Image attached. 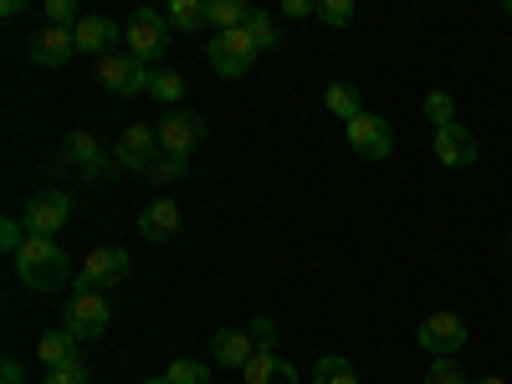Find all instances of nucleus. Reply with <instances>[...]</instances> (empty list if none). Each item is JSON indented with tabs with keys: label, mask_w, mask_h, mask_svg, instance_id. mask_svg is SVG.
<instances>
[{
	"label": "nucleus",
	"mask_w": 512,
	"mask_h": 384,
	"mask_svg": "<svg viewBox=\"0 0 512 384\" xmlns=\"http://www.w3.org/2000/svg\"><path fill=\"white\" fill-rule=\"evenodd\" d=\"M16 277H21V287H31V292H57V287H67L72 282V256L57 246V241H41V236H31L16 256Z\"/></svg>",
	"instance_id": "f257e3e1"
},
{
	"label": "nucleus",
	"mask_w": 512,
	"mask_h": 384,
	"mask_svg": "<svg viewBox=\"0 0 512 384\" xmlns=\"http://www.w3.org/2000/svg\"><path fill=\"white\" fill-rule=\"evenodd\" d=\"M123 41H128V57H139L144 67L159 62L169 52V16L154 11V6H139L134 16H128V26H123Z\"/></svg>",
	"instance_id": "f03ea898"
},
{
	"label": "nucleus",
	"mask_w": 512,
	"mask_h": 384,
	"mask_svg": "<svg viewBox=\"0 0 512 384\" xmlns=\"http://www.w3.org/2000/svg\"><path fill=\"white\" fill-rule=\"evenodd\" d=\"M108 323H113L108 292H72V303H67V313H62V328L77 338V344H88V338H103Z\"/></svg>",
	"instance_id": "7ed1b4c3"
},
{
	"label": "nucleus",
	"mask_w": 512,
	"mask_h": 384,
	"mask_svg": "<svg viewBox=\"0 0 512 384\" xmlns=\"http://www.w3.org/2000/svg\"><path fill=\"white\" fill-rule=\"evenodd\" d=\"M67 216H72V195L67 190H36L26 200V210H21V226H26V236L52 241L67 226Z\"/></svg>",
	"instance_id": "20e7f679"
},
{
	"label": "nucleus",
	"mask_w": 512,
	"mask_h": 384,
	"mask_svg": "<svg viewBox=\"0 0 512 384\" xmlns=\"http://www.w3.org/2000/svg\"><path fill=\"white\" fill-rule=\"evenodd\" d=\"M415 344L431 354V359H456L466 349V318L461 313H431L420 328H415Z\"/></svg>",
	"instance_id": "39448f33"
},
{
	"label": "nucleus",
	"mask_w": 512,
	"mask_h": 384,
	"mask_svg": "<svg viewBox=\"0 0 512 384\" xmlns=\"http://www.w3.org/2000/svg\"><path fill=\"white\" fill-rule=\"evenodd\" d=\"M128 251L123 246H93L88 251V262H82V272H77V292H103V287H118L123 277H128Z\"/></svg>",
	"instance_id": "423d86ee"
},
{
	"label": "nucleus",
	"mask_w": 512,
	"mask_h": 384,
	"mask_svg": "<svg viewBox=\"0 0 512 384\" xmlns=\"http://www.w3.org/2000/svg\"><path fill=\"white\" fill-rule=\"evenodd\" d=\"M205 52H210V67H216L221 77H246L251 62H256V47H251L246 26L241 31H216L205 41Z\"/></svg>",
	"instance_id": "0eeeda50"
},
{
	"label": "nucleus",
	"mask_w": 512,
	"mask_h": 384,
	"mask_svg": "<svg viewBox=\"0 0 512 384\" xmlns=\"http://www.w3.org/2000/svg\"><path fill=\"white\" fill-rule=\"evenodd\" d=\"M98 82L118 98H134V93H149V67L128 52H108V57H98Z\"/></svg>",
	"instance_id": "6e6552de"
},
{
	"label": "nucleus",
	"mask_w": 512,
	"mask_h": 384,
	"mask_svg": "<svg viewBox=\"0 0 512 384\" xmlns=\"http://www.w3.org/2000/svg\"><path fill=\"white\" fill-rule=\"evenodd\" d=\"M154 154H159V123H128L113 144V164L139 169V175L154 164Z\"/></svg>",
	"instance_id": "1a4fd4ad"
},
{
	"label": "nucleus",
	"mask_w": 512,
	"mask_h": 384,
	"mask_svg": "<svg viewBox=\"0 0 512 384\" xmlns=\"http://www.w3.org/2000/svg\"><path fill=\"white\" fill-rule=\"evenodd\" d=\"M205 139V118L200 113H185V108H169L159 118V149L164 154H195V144Z\"/></svg>",
	"instance_id": "9d476101"
},
{
	"label": "nucleus",
	"mask_w": 512,
	"mask_h": 384,
	"mask_svg": "<svg viewBox=\"0 0 512 384\" xmlns=\"http://www.w3.org/2000/svg\"><path fill=\"white\" fill-rule=\"evenodd\" d=\"M344 128H349L354 154H364V159H390V154H395V128L384 123L379 113H359V118L344 123Z\"/></svg>",
	"instance_id": "9b49d317"
},
{
	"label": "nucleus",
	"mask_w": 512,
	"mask_h": 384,
	"mask_svg": "<svg viewBox=\"0 0 512 384\" xmlns=\"http://www.w3.org/2000/svg\"><path fill=\"white\" fill-rule=\"evenodd\" d=\"M477 134L466 123H446V128H436V159L446 164V169H472L477 164Z\"/></svg>",
	"instance_id": "f8f14e48"
},
{
	"label": "nucleus",
	"mask_w": 512,
	"mask_h": 384,
	"mask_svg": "<svg viewBox=\"0 0 512 384\" xmlns=\"http://www.w3.org/2000/svg\"><path fill=\"white\" fill-rule=\"evenodd\" d=\"M26 52H31L36 67H62V62H72V52H77V36L62 31V26H41V31L26 41Z\"/></svg>",
	"instance_id": "ddd939ff"
},
{
	"label": "nucleus",
	"mask_w": 512,
	"mask_h": 384,
	"mask_svg": "<svg viewBox=\"0 0 512 384\" xmlns=\"http://www.w3.org/2000/svg\"><path fill=\"white\" fill-rule=\"evenodd\" d=\"M139 236H144V241H175V236H180V205L169 200V195L149 200V205L139 210Z\"/></svg>",
	"instance_id": "4468645a"
},
{
	"label": "nucleus",
	"mask_w": 512,
	"mask_h": 384,
	"mask_svg": "<svg viewBox=\"0 0 512 384\" xmlns=\"http://www.w3.org/2000/svg\"><path fill=\"white\" fill-rule=\"evenodd\" d=\"M251 354H256V344H251V333H246V328H221V333H216V344H210V359H216L221 369H246Z\"/></svg>",
	"instance_id": "2eb2a0df"
},
{
	"label": "nucleus",
	"mask_w": 512,
	"mask_h": 384,
	"mask_svg": "<svg viewBox=\"0 0 512 384\" xmlns=\"http://www.w3.org/2000/svg\"><path fill=\"white\" fill-rule=\"evenodd\" d=\"M72 36H77V52H98V57H108L113 41H123V26H118L113 16H82V26H77Z\"/></svg>",
	"instance_id": "dca6fc26"
},
{
	"label": "nucleus",
	"mask_w": 512,
	"mask_h": 384,
	"mask_svg": "<svg viewBox=\"0 0 512 384\" xmlns=\"http://www.w3.org/2000/svg\"><path fill=\"white\" fill-rule=\"evenodd\" d=\"M62 154H67V159H72V164L82 169V175H93V180H98V175H103V169L113 164V159L103 154V144H98L93 134H82V128H77V134H67V144H62Z\"/></svg>",
	"instance_id": "f3484780"
},
{
	"label": "nucleus",
	"mask_w": 512,
	"mask_h": 384,
	"mask_svg": "<svg viewBox=\"0 0 512 384\" xmlns=\"http://www.w3.org/2000/svg\"><path fill=\"white\" fill-rule=\"evenodd\" d=\"M241 384H297V369H292L287 359H277V354H262V349H256L251 364L241 369Z\"/></svg>",
	"instance_id": "a211bd4d"
},
{
	"label": "nucleus",
	"mask_w": 512,
	"mask_h": 384,
	"mask_svg": "<svg viewBox=\"0 0 512 384\" xmlns=\"http://www.w3.org/2000/svg\"><path fill=\"white\" fill-rule=\"evenodd\" d=\"M36 359L47 364V369H57V364H67V359H77V338L67 333V328H52L47 338L36 344Z\"/></svg>",
	"instance_id": "6ab92c4d"
},
{
	"label": "nucleus",
	"mask_w": 512,
	"mask_h": 384,
	"mask_svg": "<svg viewBox=\"0 0 512 384\" xmlns=\"http://www.w3.org/2000/svg\"><path fill=\"white\" fill-rule=\"evenodd\" d=\"M246 36H251V47H256V52H272L277 41H282L277 16H272V11H262V6H251V16H246Z\"/></svg>",
	"instance_id": "aec40b11"
},
{
	"label": "nucleus",
	"mask_w": 512,
	"mask_h": 384,
	"mask_svg": "<svg viewBox=\"0 0 512 384\" xmlns=\"http://www.w3.org/2000/svg\"><path fill=\"white\" fill-rule=\"evenodd\" d=\"M185 175H190V159H185V154H164V149H159L154 164L144 169L149 185H175V180H185Z\"/></svg>",
	"instance_id": "412c9836"
},
{
	"label": "nucleus",
	"mask_w": 512,
	"mask_h": 384,
	"mask_svg": "<svg viewBox=\"0 0 512 384\" xmlns=\"http://www.w3.org/2000/svg\"><path fill=\"white\" fill-rule=\"evenodd\" d=\"M313 384H359V369L344 354H323L313 369Z\"/></svg>",
	"instance_id": "4be33fe9"
},
{
	"label": "nucleus",
	"mask_w": 512,
	"mask_h": 384,
	"mask_svg": "<svg viewBox=\"0 0 512 384\" xmlns=\"http://www.w3.org/2000/svg\"><path fill=\"white\" fill-rule=\"evenodd\" d=\"M323 103H328L333 118H344V123H354V118L364 113V108H359V93L349 88V82H333V88L323 93Z\"/></svg>",
	"instance_id": "5701e85b"
},
{
	"label": "nucleus",
	"mask_w": 512,
	"mask_h": 384,
	"mask_svg": "<svg viewBox=\"0 0 512 384\" xmlns=\"http://www.w3.org/2000/svg\"><path fill=\"white\" fill-rule=\"evenodd\" d=\"M164 16H169V26H180V31H200L210 21V6H205V0H175Z\"/></svg>",
	"instance_id": "b1692460"
},
{
	"label": "nucleus",
	"mask_w": 512,
	"mask_h": 384,
	"mask_svg": "<svg viewBox=\"0 0 512 384\" xmlns=\"http://www.w3.org/2000/svg\"><path fill=\"white\" fill-rule=\"evenodd\" d=\"M149 93H154L159 103H180V98H185V77H180L175 67H154V72H149Z\"/></svg>",
	"instance_id": "393cba45"
},
{
	"label": "nucleus",
	"mask_w": 512,
	"mask_h": 384,
	"mask_svg": "<svg viewBox=\"0 0 512 384\" xmlns=\"http://www.w3.org/2000/svg\"><path fill=\"white\" fill-rule=\"evenodd\" d=\"M251 16L246 0H210V26H221V31H241Z\"/></svg>",
	"instance_id": "a878e982"
},
{
	"label": "nucleus",
	"mask_w": 512,
	"mask_h": 384,
	"mask_svg": "<svg viewBox=\"0 0 512 384\" xmlns=\"http://www.w3.org/2000/svg\"><path fill=\"white\" fill-rule=\"evenodd\" d=\"M88 379H93V369H88V359H82V354L41 374V384H88Z\"/></svg>",
	"instance_id": "bb28decb"
},
{
	"label": "nucleus",
	"mask_w": 512,
	"mask_h": 384,
	"mask_svg": "<svg viewBox=\"0 0 512 384\" xmlns=\"http://www.w3.org/2000/svg\"><path fill=\"white\" fill-rule=\"evenodd\" d=\"M164 379H169V384H216L200 359H175V364L164 369Z\"/></svg>",
	"instance_id": "cd10ccee"
},
{
	"label": "nucleus",
	"mask_w": 512,
	"mask_h": 384,
	"mask_svg": "<svg viewBox=\"0 0 512 384\" xmlns=\"http://www.w3.org/2000/svg\"><path fill=\"white\" fill-rule=\"evenodd\" d=\"M425 118H431L436 128H446V123H456V98L451 93H425Z\"/></svg>",
	"instance_id": "c85d7f7f"
},
{
	"label": "nucleus",
	"mask_w": 512,
	"mask_h": 384,
	"mask_svg": "<svg viewBox=\"0 0 512 384\" xmlns=\"http://www.w3.org/2000/svg\"><path fill=\"white\" fill-rule=\"evenodd\" d=\"M425 384H472V374H466L456 359H431V369H425Z\"/></svg>",
	"instance_id": "c756f323"
},
{
	"label": "nucleus",
	"mask_w": 512,
	"mask_h": 384,
	"mask_svg": "<svg viewBox=\"0 0 512 384\" xmlns=\"http://www.w3.org/2000/svg\"><path fill=\"white\" fill-rule=\"evenodd\" d=\"M246 333H251V344L262 349V354H277V323H272L267 313H256V318L246 323Z\"/></svg>",
	"instance_id": "7c9ffc66"
},
{
	"label": "nucleus",
	"mask_w": 512,
	"mask_h": 384,
	"mask_svg": "<svg viewBox=\"0 0 512 384\" xmlns=\"http://www.w3.org/2000/svg\"><path fill=\"white\" fill-rule=\"evenodd\" d=\"M318 21L333 26V31L349 26V21H354V0H318Z\"/></svg>",
	"instance_id": "2f4dec72"
},
{
	"label": "nucleus",
	"mask_w": 512,
	"mask_h": 384,
	"mask_svg": "<svg viewBox=\"0 0 512 384\" xmlns=\"http://www.w3.org/2000/svg\"><path fill=\"white\" fill-rule=\"evenodd\" d=\"M47 21H52V26H62V31H77V26H82L77 0H47Z\"/></svg>",
	"instance_id": "473e14b6"
},
{
	"label": "nucleus",
	"mask_w": 512,
	"mask_h": 384,
	"mask_svg": "<svg viewBox=\"0 0 512 384\" xmlns=\"http://www.w3.org/2000/svg\"><path fill=\"white\" fill-rule=\"evenodd\" d=\"M26 241H31V236H26V226H21L16 216H6V221H0V246H6L11 256H16V251H21Z\"/></svg>",
	"instance_id": "72a5a7b5"
},
{
	"label": "nucleus",
	"mask_w": 512,
	"mask_h": 384,
	"mask_svg": "<svg viewBox=\"0 0 512 384\" xmlns=\"http://www.w3.org/2000/svg\"><path fill=\"white\" fill-rule=\"evenodd\" d=\"M282 16L303 21V16H318V6H313V0H282Z\"/></svg>",
	"instance_id": "f704fd0d"
},
{
	"label": "nucleus",
	"mask_w": 512,
	"mask_h": 384,
	"mask_svg": "<svg viewBox=\"0 0 512 384\" xmlns=\"http://www.w3.org/2000/svg\"><path fill=\"white\" fill-rule=\"evenodd\" d=\"M0 384H26V369H21V359H6V364H0Z\"/></svg>",
	"instance_id": "c9c22d12"
},
{
	"label": "nucleus",
	"mask_w": 512,
	"mask_h": 384,
	"mask_svg": "<svg viewBox=\"0 0 512 384\" xmlns=\"http://www.w3.org/2000/svg\"><path fill=\"white\" fill-rule=\"evenodd\" d=\"M472 384H507L502 374H482V379H472Z\"/></svg>",
	"instance_id": "e433bc0d"
},
{
	"label": "nucleus",
	"mask_w": 512,
	"mask_h": 384,
	"mask_svg": "<svg viewBox=\"0 0 512 384\" xmlns=\"http://www.w3.org/2000/svg\"><path fill=\"white\" fill-rule=\"evenodd\" d=\"M139 384H169V379H164V374H159V379H139Z\"/></svg>",
	"instance_id": "4c0bfd02"
},
{
	"label": "nucleus",
	"mask_w": 512,
	"mask_h": 384,
	"mask_svg": "<svg viewBox=\"0 0 512 384\" xmlns=\"http://www.w3.org/2000/svg\"><path fill=\"white\" fill-rule=\"evenodd\" d=\"M502 11H507V16H512V0H507V6H502Z\"/></svg>",
	"instance_id": "58836bf2"
},
{
	"label": "nucleus",
	"mask_w": 512,
	"mask_h": 384,
	"mask_svg": "<svg viewBox=\"0 0 512 384\" xmlns=\"http://www.w3.org/2000/svg\"><path fill=\"white\" fill-rule=\"evenodd\" d=\"M221 384H236V379H221Z\"/></svg>",
	"instance_id": "ea45409f"
},
{
	"label": "nucleus",
	"mask_w": 512,
	"mask_h": 384,
	"mask_svg": "<svg viewBox=\"0 0 512 384\" xmlns=\"http://www.w3.org/2000/svg\"><path fill=\"white\" fill-rule=\"evenodd\" d=\"M507 251H512V236H507Z\"/></svg>",
	"instance_id": "a19ab883"
}]
</instances>
